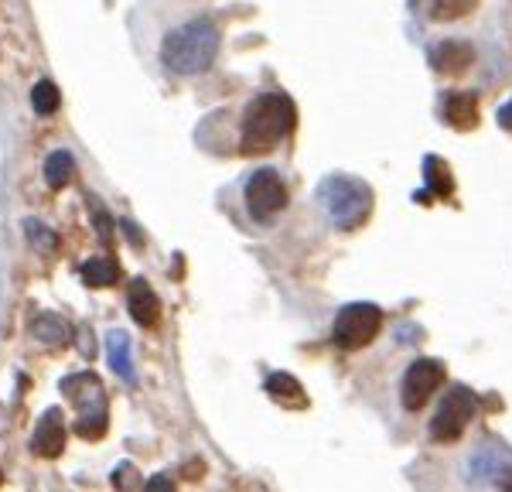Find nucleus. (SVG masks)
<instances>
[{
  "mask_svg": "<svg viewBox=\"0 0 512 492\" xmlns=\"http://www.w3.org/2000/svg\"><path fill=\"white\" fill-rule=\"evenodd\" d=\"M31 332H35V339L45 342L48 349H59V346H65V342H69L72 325L65 322V318L52 315V311H45V315H38L35 322H31Z\"/></svg>",
  "mask_w": 512,
  "mask_h": 492,
  "instance_id": "14",
  "label": "nucleus"
},
{
  "mask_svg": "<svg viewBox=\"0 0 512 492\" xmlns=\"http://www.w3.org/2000/svg\"><path fill=\"white\" fill-rule=\"evenodd\" d=\"M472 62H475V52L465 41H441L431 52V65L441 76H461Z\"/></svg>",
  "mask_w": 512,
  "mask_h": 492,
  "instance_id": "10",
  "label": "nucleus"
},
{
  "mask_svg": "<svg viewBox=\"0 0 512 492\" xmlns=\"http://www.w3.org/2000/svg\"><path fill=\"white\" fill-rule=\"evenodd\" d=\"M444 383V363L437 359H417L410 363V369L403 373V383H400V400L410 414L427 407V400L434 397V390Z\"/></svg>",
  "mask_w": 512,
  "mask_h": 492,
  "instance_id": "8",
  "label": "nucleus"
},
{
  "mask_svg": "<svg viewBox=\"0 0 512 492\" xmlns=\"http://www.w3.org/2000/svg\"><path fill=\"white\" fill-rule=\"evenodd\" d=\"M499 486H506V489H512V469H506V475L499 479Z\"/></svg>",
  "mask_w": 512,
  "mask_h": 492,
  "instance_id": "24",
  "label": "nucleus"
},
{
  "mask_svg": "<svg viewBox=\"0 0 512 492\" xmlns=\"http://www.w3.org/2000/svg\"><path fill=\"white\" fill-rule=\"evenodd\" d=\"M62 393L72 397V404L79 407V417H76V424H72V431L86 441L99 438V434L106 431V424H110V414H106V390H103V383H99V376L93 373L65 376Z\"/></svg>",
  "mask_w": 512,
  "mask_h": 492,
  "instance_id": "4",
  "label": "nucleus"
},
{
  "mask_svg": "<svg viewBox=\"0 0 512 492\" xmlns=\"http://www.w3.org/2000/svg\"><path fill=\"white\" fill-rule=\"evenodd\" d=\"M24 233H28L31 246H38V250H48V253H52L55 246H59V236H55L48 226H41L38 219H24Z\"/></svg>",
  "mask_w": 512,
  "mask_h": 492,
  "instance_id": "21",
  "label": "nucleus"
},
{
  "mask_svg": "<svg viewBox=\"0 0 512 492\" xmlns=\"http://www.w3.org/2000/svg\"><path fill=\"white\" fill-rule=\"evenodd\" d=\"M79 277L86 287H113L120 281V264L113 257H93L79 267Z\"/></svg>",
  "mask_w": 512,
  "mask_h": 492,
  "instance_id": "15",
  "label": "nucleus"
},
{
  "mask_svg": "<svg viewBox=\"0 0 512 492\" xmlns=\"http://www.w3.org/2000/svg\"><path fill=\"white\" fill-rule=\"evenodd\" d=\"M478 410V397L468 387H454L448 397L441 400V407H437V414L431 417V438L437 445H451V441H458L461 434H465L468 421L475 417Z\"/></svg>",
  "mask_w": 512,
  "mask_h": 492,
  "instance_id": "6",
  "label": "nucleus"
},
{
  "mask_svg": "<svg viewBox=\"0 0 512 492\" xmlns=\"http://www.w3.org/2000/svg\"><path fill=\"white\" fill-rule=\"evenodd\" d=\"M72 171H76V158L69 151H52L45 158V182L52 192H59L72 182Z\"/></svg>",
  "mask_w": 512,
  "mask_h": 492,
  "instance_id": "17",
  "label": "nucleus"
},
{
  "mask_svg": "<svg viewBox=\"0 0 512 492\" xmlns=\"http://www.w3.org/2000/svg\"><path fill=\"white\" fill-rule=\"evenodd\" d=\"M216 52H219V28L212 21L198 18L164 38L161 62L168 65L175 76H198V72L209 69Z\"/></svg>",
  "mask_w": 512,
  "mask_h": 492,
  "instance_id": "2",
  "label": "nucleus"
},
{
  "mask_svg": "<svg viewBox=\"0 0 512 492\" xmlns=\"http://www.w3.org/2000/svg\"><path fill=\"white\" fill-rule=\"evenodd\" d=\"M297 123L294 100L284 93H263L246 106L243 130H239V151L243 154H267L284 141Z\"/></svg>",
  "mask_w": 512,
  "mask_h": 492,
  "instance_id": "1",
  "label": "nucleus"
},
{
  "mask_svg": "<svg viewBox=\"0 0 512 492\" xmlns=\"http://www.w3.org/2000/svg\"><path fill=\"white\" fill-rule=\"evenodd\" d=\"M62 96H59V86H55L52 79H41L35 82V89H31V106H35V113L41 117H52L55 110H59Z\"/></svg>",
  "mask_w": 512,
  "mask_h": 492,
  "instance_id": "19",
  "label": "nucleus"
},
{
  "mask_svg": "<svg viewBox=\"0 0 512 492\" xmlns=\"http://www.w3.org/2000/svg\"><path fill=\"white\" fill-rule=\"evenodd\" d=\"M424 175H427V192H437L441 199H451L454 195V182L448 175V164H444L437 154L424 158Z\"/></svg>",
  "mask_w": 512,
  "mask_h": 492,
  "instance_id": "18",
  "label": "nucleus"
},
{
  "mask_svg": "<svg viewBox=\"0 0 512 492\" xmlns=\"http://www.w3.org/2000/svg\"><path fill=\"white\" fill-rule=\"evenodd\" d=\"M318 199L328 209L332 226L342 229V233H352V229L366 226V219L373 216V188L362 182V178L328 175L325 182L318 185Z\"/></svg>",
  "mask_w": 512,
  "mask_h": 492,
  "instance_id": "3",
  "label": "nucleus"
},
{
  "mask_svg": "<svg viewBox=\"0 0 512 492\" xmlns=\"http://www.w3.org/2000/svg\"><path fill=\"white\" fill-rule=\"evenodd\" d=\"M267 393L284 407H308V397H304L301 383H297L291 373H270L267 376Z\"/></svg>",
  "mask_w": 512,
  "mask_h": 492,
  "instance_id": "16",
  "label": "nucleus"
},
{
  "mask_svg": "<svg viewBox=\"0 0 512 492\" xmlns=\"http://www.w3.org/2000/svg\"><path fill=\"white\" fill-rule=\"evenodd\" d=\"M246 209L260 223L287 209V185L274 168H260L250 175V182H246Z\"/></svg>",
  "mask_w": 512,
  "mask_h": 492,
  "instance_id": "7",
  "label": "nucleus"
},
{
  "mask_svg": "<svg viewBox=\"0 0 512 492\" xmlns=\"http://www.w3.org/2000/svg\"><path fill=\"white\" fill-rule=\"evenodd\" d=\"M444 120L454 130H475L478 127V96L475 93H451L444 96Z\"/></svg>",
  "mask_w": 512,
  "mask_h": 492,
  "instance_id": "12",
  "label": "nucleus"
},
{
  "mask_svg": "<svg viewBox=\"0 0 512 492\" xmlns=\"http://www.w3.org/2000/svg\"><path fill=\"white\" fill-rule=\"evenodd\" d=\"M89 209H93V226H96V233L103 236V243H110L113 229H110V216H106V209H103V205H99L96 199H89Z\"/></svg>",
  "mask_w": 512,
  "mask_h": 492,
  "instance_id": "22",
  "label": "nucleus"
},
{
  "mask_svg": "<svg viewBox=\"0 0 512 492\" xmlns=\"http://www.w3.org/2000/svg\"><path fill=\"white\" fill-rule=\"evenodd\" d=\"M499 127L502 130H512V100L499 110Z\"/></svg>",
  "mask_w": 512,
  "mask_h": 492,
  "instance_id": "23",
  "label": "nucleus"
},
{
  "mask_svg": "<svg viewBox=\"0 0 512 492\" xmlns=\"http://www.w3.org/2000/svg\"><path fill=\"white\" fill-rule=\"evenodd\" d=\"M127 308H130V315H134V322H137V325H144V328L158 325V318H161L158 294H154V287L147 284V281H134V284H130V291H127Z\"/></svg>",
  "mask_w": 512,
  "mask_h": 492,
  "instance_id": "11",
  "label": "nucleus"
},
{
  "mask_svg": "<svg viewBox=\"0 0 512 492\" xmlns=\"http://www.w3.org/2000/svg\"><path fill=\"white\" fill-rule=\"evenodd\" d=\"M106 359H110V369L120 376V380L137 383V369H134V356H130V339H127V332L113 328V332L106 335Z\"/></svg>",
  "mask_w": 512,
  "mask_h": 492,
  "instance_id": "13",
  "label": "nucleus"
},
{
  "mask_svg": "<svg viewBox=\"0 0 512 492\" xmlns=\"http://www.w3.org/2000/svg\"><path fill=\"white\" fill-rule=\"evenodd\" d=\"M478 0H431V18L434 21H458L475 11Z\"/></svg>",
  "mask_w": 512,
  "mask_h": 492,
  "instance_id": "20",
  "label": "nucleus"
},
{
  "mask_svg": "<svg viewBox=\"0 0 512 492\" xmlns=\"http://www.w3.org/2000/svg\"><path fill=\"white\" fill-rule=\"evenodd\" d=\"M379 328H383V311L369 305V301H359V305H345L335 315L332 339L338 349L355 352V349H366L379 335Z\"/></svg>",
  "mask_w": 512,
  "mask_h": 492,
  "instance_id": "5",
  "label": "nucleus"
},
{
  "mask_svg": "<svg viewBox=\"0 0 512 492\" xmlns=\"http://www.w3.org/2000/svg\"><path fill=\"white\" fill-rule=\"evenodd\" d=\"M31 451L38 458H59L65 451V417L59 407L45 410V417H41L35 428V438H31Z\"/></svg>",
  "mask_w": 512,
  "mask_h": 492,
  "instance_id": "9",
  "label": "nucleus"
}]
</instances>
